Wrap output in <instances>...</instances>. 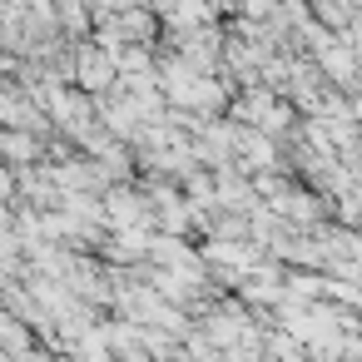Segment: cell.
<instances>
[{
	"label": "cell",
	"instance_id": "obj_1",
	"mask_svg": "<svg viewBox=\"0 0 362 362\" xmlns=\"http://www.w3.org/2000/svg\"><path fill=\"white\" fill-rule=\"evenodd\" d=\"M75 80H80V90H110L119 80V55L115 50H85V55H75Z\"/></svg>",
	"mask_w": 362,
	"mask_h": 362
},
{
	"label": "cell",
	"instance_id": "obj_2",
	"mask_svg": "<svg viewBox=\"0 0 362 362\" xmlns=\"http://www.w3.org/2000/svg\"><path fill=\"white\" fill-rule=\"evenodd\" d=\"M154 6H159V16H169L179 30H184V25H204V21H209V6H204V0H154Z\"/></svg>",
	"mask_w": 362,
	"mask_h": 362
},
{
	"label": "cell",
	"instance_id": "obj_3",
	"mask_svg": "<svg viewBox=\"0 0 362 362\" xmlns=\"http://www.w3.org/2000/svg\"><path fill=\"white\" fill-rule=\"evenodd\" d=\"M35 154H40L35 134H25V129H0V159L25 164V159H35Z\"/></svg>",
	"mask_w": 362,
	"mask_h": 362
},
{
	"label": "cell",
	"instance_id": "obj_4",
	"mask_svg": "<svg viewBox=\"0 0 362 362\" xmlns=\"http://www.w3.org/2000/svg\"><path fill=\"white\" fill-rule=\"evenodd\" d=\"M243 16H273V0H243Z\"/></svg>",
	"mask_w": 362,
	"mask_h": 362
},
{
	"label": "cell",
	"instance_id": "obj_5",
	"mask_svg": "<svg viewBox=\"0 0 362 362\" xmlns=\"http://www.w3.org/2000/svg\"><path fill=\"white\" fill-rule=\"evenodd\" d=\"M95 6H100V11H115V6H119V11H129V0H95Z\"/></svg>",
	"mask_w": 362,
	"mask_h": 362
},
{
	"label": "cell",
	"instance_id": "obj_6",
	"mask_svg": "<svg viewBox=\"0 0 362 362\" xmlns=\"http://www.w3.org/2000/svg\"><path fill=\"white\" fill-rule=\"evenodd\" d=\"M95 362H119V357H95Z\"/></svg>",
	"mask_w": 362,
	"mask_h": 362
}]
</instances>
